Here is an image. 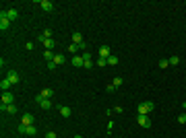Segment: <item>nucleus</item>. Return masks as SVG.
<instances>
[{
    "mask_svg": "<svg viewBox=\"0 0 186 138\" xmlns=\"http://www.w3.org/2000/svg\"><path fill=\"white\" fill-rule=\"evenodd\" d=\"M153 109H155L153 101H143L141 105H137V113L138 116H149V113H153Z\"/></svg>",
    "mask_w": 186,
    "mask_h": 138,
    "instance_id": "f257e3e1",
    "label": "nucleus"
},
{
    "mask_svg": "<svg viewBox=\"0 0 186 138\" xmlns=\"http://www.w3.org/2000/svg\"><path fill=\"white\" fill-rule=\"evenodd\" d=\"M35 103L39 105V107H43V109H50V107H54V103H52V99H43V97L37 93L35 95Z\"/></svg>",
    "mask_w": 186,
    "mask_h": 138,
    "instance_id": "f03ea898",
    "label": "nucleus"
},
{
    "mask_svg": "<svg viewBox=\"0 0 186 138\" xmlns=\"http://www.w3.org/2000/svg\"><path fill=\"white\" fill-rule=\"evenodd\" d=\"M0 101H2V105H14V95L10 93V91H4Z\"/></svg>",
    "mask_w": 186,
    "mask_h": 138,
    "instance_id": "7ed1b4c3",
    "label": "nucleus"
},
{
    "mask_svg": "<svg viewBox=\"0 0 186 138\" xmlns=\"http://www.w3.org/2000/svg\"><path fill=\"white\" fill-rule=\"evenodd\" d=\"M19 132L21 134H27V136H35L37 134L35 126H23V124H19Z\"/></svg>",
    "mask_w": 186,
    "mask_h": 138,
    "instance_id": "20e7f679",
    "label": "nucleus"
},
{
    "mask_svg": "<svg viewBox=\"0 0 186 138\" xmlns=\"http://www.w3.org/2000/svg\"><path fill=\"white\" fill-rule=\"evenodd\" d=\"M37 6H41V10H46V13H52V10H54V2H50V0H39Z\"/></svg>",
    "mask_w": 186,
    "mask_h": 138,
    "instance_id": "39448f33",
    "label": "nucleus"
},
{
    "mask_svg": "<svg viewBox=\"0 0 186 138\" xmlns=\"http://www.w3.org/2000/svg\"><path fill=\"white\" fill-rule=\"evenodd\" d=\"M37 41H41V43H43V48L50 49V52L54 49V39H46L43 35H37Z\"/></svg>",
    "mask_w": 186,
    "mask_h": 138,
    "instance_id": "423d86ee",
    "label": "nucleus"
},
{
    "mask_svg": "<svg viewBox=\"0 0 186 138\" xmlns=\"http://www.w3.org/2000/svg\"><path fill=\"white\" fill-rule=\"evenodd\" d=\"M2 13H4V17H6L8 21H17V19H19V13H17L14 8H8V10H2Z\"/></svg>",
    "mask_w": 186,
    "mask_h": 138,
    "instance_id": "0eeeda50",
    "label": "nucleus"
},
{
    "mask_svg": "<svg viewBox=\"0 0 186 138\" xmlns=\"http://www.w3.org/2000/svg\"><path fill=\"white\" fill-rule=\"evenodd\" d=\"M33 122H35V117L31 113H23V117H21V124L23 126H33Z\"/></svg>",
    "mask_w": 186,
    "mask_h": 138,
    "instance_id": "6e6552de",
    "label": "nucleus"
},
{
    "mask_svg": "<svg viewBox=\"0 0 186 138\" xmlns=\"http://www.w3.org/2000/svg\"><path fill=\"white\" fill-rule=\"evenodd\" d=\"M137 122H138V126H143V128H149V126H151L149 116H137Z\"/></svg>",
    "mask_w": 186,
    "mask_h": 138,
    "instance_id": "1a4fd4ad",
    "label": "nucleus"
},
{
    "mask_svg": "<svg viewBox=\"0 0 186 138\" xmlns=\"http://www.w3.org/2000/svg\"><path fill=\"white\" fill-rule=\"evenodd\" d=\"M8 27H10V21L4 17V13H0V31H6Z\"/></svg>",
    "mask_w": 186,
    "mask_h": 138,
    "instance_id": "9d476101",
    "label": "nucleus"
},
{
    "mask_svg": "<svg viewBox=\"0 0 186 138\" xmlns=\"http://www.w3.org/2000/svg\"><path fill=\"white\" fill-rule=\"evenodd\" d=\"M0 111H2V113L6 111V113L14 116V113H17V105H0Z\"/></svg>",
    "mask_w": 186,
    "mask_h": 138,
    "instance_id": "9b49d317",
    "label": "nucleus"
},
{
    "mask_svg": "<svg viewBox=\"0 0 186 138\" xmlns=\"http://www.w3.org/2000/svg\"><path fill=\"white\" fill-rule=\"evenodd\" d=\"M97 54H99V58H105V60H108V58L112 56V52H110V48H108V45H101Z\"/></svg>",
    "mask_w": 186,
    "mask_h": 138,
    "instance_id": "f8f14e48",
    "label": "nucleus"
},
{
    "mask_svg": "<svg viewBox=\"0 0 186 138\" xmlns=\"http://www.w3.org/2000/svg\"><path fill=\"white\" fill-rule=\"evenodd\" d=\"M58 111H60V116H62V117H70V113H72L68 105H58Z\"/></svg>",
    "mask_w": 186,
    "mask_h": 138,
    "instance_id": "ddd939ff",
    "label": "nucleus"
},
{
    "mask_svg": "<svg viewBox=\"0 0 186 138\" xmlns=\"http://www.w3.org/2000/svg\"><path fill=\"white\" fill-rule=\"evenodd\" d=\"M70 62H72V66L81 68L83 64H85V58H83V56H72V60H70Z\"/></svg>",
    "mask_w": 186,
    "mask_h": 138,
    "instance_id": "4468645a",
    "label": "nucleus"
},
{
    "mask_svg": "<svg viewBox=\"0 0 186 138\" xmlns=\"http://www.w3.org/2000/svg\"><path fill=\"white\" fill-rule=\"evenodd\" d=\"M83 58H85V64H83V68H93V62H91V56H89V52H85L83 54Z\"/></svg>",
    "mask_w": 186,
    "mask_h": 138,
    "instance_id": "2eb2a0df",
    "label": "nucleus"
},
{
    "mask_svg": "<svg viewBox=\"0 0 186 138\" xmlns=\"http://www.w3.org/2000/svg\"><path fill=\"white\" fill-rule=\"evenodd\" d=\"M70 39H72V43H75V45H81V43H83V35L79 33V31H75V33H72V37H70Z\"/></svg>",
    "mask_w": 186,
    "mask_h": 138,
    "instance_id": "dca6fc26",
    "label": "nucleus"
},
{
    "mask_svg": "<svg viewBox=\"0 0 186 138\" xmlns=\"http://www.w3.org/2000/svg\"><path fill=\"white\" fill-rule=\"evenodd\" d=\"M6 78H8V81H10L13 85H17V83H19V74H17L14 70H10V72H8V74H6Z\"/></svg>",
    "mask_w": 186,
    "mask_h": 138,
    "instance_id": "f3484780",
    "label": "nucleus"
},
{
    "mask_svg": "<svg viewBox=\"0 0 186 138\" xmlns=\"http://www.w3.org/2000/svg\"><path fill=\"white\" fill-rule=\"evenodd\" d=\"M10 81H8V78H2V81H0V89H2V93H4V91H8L10 89Z\"/></svg>",
    "mask_w": 186,
    "mask_h": 138,
    "instance_id": "a211bd4d",
    "label": "nucleus"
},
{
    "mask_svg": "<svg viewBox=\"0 0 186 138\" xmlns=\"http://www.w3.org/2000/svg\"><path fill=\"white\" fill-rule=\"evenodd\" d=\"M43 99H52V95H54V91L52 89H41V93H39Z\"/></svg>",
    "mask_w": 186,
    "mask_h": 138,
    "instance_id": "6ab92c4d",
    "label": "nucleus"
},
{
    "mask_svg": "<svg viewBox=\"0 0 186 138\" xmlns=\"http://www.w3.org/2000/svg\"><path fill=\"white\" fill-rule=\"evenodd\" d=\"M64 62H66V58H64L62 54H56L54 56V64H56V66H60V64H64Z\"/></svg>",
    "mask_w": 186,
    "mask_h": 138,
    "instance_id": "aec40b11",
    "label": "nucleus"
},
{
    "mask_svg": "<svg viewBox=\"0 0 186 138\" xmlns=\"http://www.w3.org/2000/svg\"><path fill=\"white\" fill-rule=\"evenodd\" d=\"M54 52H50V49H46V54H43V58H46V60H48V62H54Z\"/></svg>",
    "mask_w": 186,
    "mask_h": 138,
    "instance_id": "412c9836",
    "label": "nucleus"
},
{
    "mask_svg": "<svg viewBox=\"0 0 186 138\" xmlns=\"http://www.w3.org/2000/svg\"><path fill=\"white\" fill-rule=\"evenodd\" d=\"M167 62H170V66H178L180 58H178V56H170V60H167Z\"/></svg>",
    "mask_w": 186,
    "mask_h": 138,
    "instance_id": "4be33fe9",
    "label": "nucleus"
},
{
    "mask_svg": "<svg viewBox=\"0 0 186 138\" xmlns=\"http://www.w3.org/2000/svg\"><path fill=\"white\" fill-rule=\"evenodd\" d=\"M122 83H124V81H122V78H120V76H116V78L112 81V85H114L116 89H118V87H122Z\"/></svg>",
    "mask_w": 186,
    "mask_h": 138,
    "instance_id": "5701e85b",
    "label": "nucleus"
},
{
    "mask_svg": "<svg viewBox=\"0 0 186 138\" xmlns=\"http://www.w3.org/2000/svg\"><path fill=\"white\" fill-rule=\"evenodd\" d=\"M108 64H110V66H116L118 64V56H110V58H108Z\"/></svg>",
    "mask_w": 186,
    "mask_h": 138,
    "instance_id": "b1692460",
    "label": "nucleus"
},
{
    "mask_svg": "<svg viewBox=\"0 0 186 138\" xmlns=\"http://www.w3.org/2000/svg\"><path fill=\"white\" fill-rule=\"evenodd\" d=\"M79 49H81V48H79V45H75V43H70V45H68V52H70V54H76Z\"/></svg>",
    "mask_w": 186,
    "mask_h": 138,
    "instance_id": "393cba45",
    "label": "nucleus"
},
{
    "mask_svg": "<svg viewBox=\"0 0 186 138\" xmlns=\"http://www.w3.org/2000/svg\"><path fill=\"white\" fill-rule=\"evenodd\" d=\"M43 37H46V39H52V29H43Z\"/></svg>",
    "mask_w": 186,
    "mask_h": 138,
    "instance_id": "a878e982",
    "label": "nucleus"
},
{
    "mask_svg": "<svg viewBox=\"0 0 186 138\" xmlns=\"http://www.w3.org/2000/svg\"><path fill=\"white\" fill-rule=\"evenodd\" d=\"M157 66H159V68H167V66H170V62H167V60H159Z\"/></svg>",
    "mask_w": 186,
    "mask_h": 138,
    "instance_id": "bb28decb",
    "label": "nucleus"
},
{
    "mask_svg": "<svg viewBox=\"0 0 186 138\" xmlns=\"http://www.w3.org/2000/svg\"><path fill=\"white\" fill-rule=\"evenodd\" d=\"M97 66H108V60H105V58H99V60H97Z\"/></svg>",
    "mask_w": 186,
    "mask_h": 138,
    "instance_id": "cd10ccee",
    "label": "nucleus"
},
{
    "mask_svg": "<svg viewBox=\"0 0 186 138\" xmlns=\"http://www.w3.org/2000/svg\"><path fill=\"white\" fill-rule=\"evenodd\" d=\"M178 122H180V124H186V113H180V116H178Z\"/></svg>",
    "mask_w": 186,
    "mask_h": 138,
    "instance_id": "c85d7f7f",
    "label": "nucleus"
},
{
    "mask_svg": "<svg viewBox=\"0 0 186 138\" xmlns=\"http://www.w3.org/2000/svg\"><path fill=\"white\" fill-rule=\"evenodd\" d=\"M33 48H35V45H33V41H27V43H25V49H27V52H31Z\"/></svg>",
    "mask_w": 186,
    "mask_h": 138,
    "instance_id": "c756f323",
    "label": "nucleus"
},
{
    "mask_svg": "<svg viewBox=\"0 0 186 138\" xmlns=\"http://www.w3.org/2000/svg\"><path fill=\"white\" fill-rule=\"evenodd\" d=\"M46 138H58V134H56V132H52V130H50V132H46Z\"/></svg>",
    "mask_w": 186,
    "mask_h": 138,
    "instance_id": "7c9ffc66",
    "label": "nucleus"
},
{
    "mask_svg": "<svg viewBox=\"0 0 186 138\" xmlns=\"http://www.w3.org/2000/svg\"><path fill=\"white\" fill-rule=\"evenodd\" d=\"M105 91H108V93H114V91H116V87H114V85H108V87H105Z\"/></svg>",
    "mask_w": 186,
    "mask_h": 138,
    "instance_id": "2f4dec72",
    "label": "nucleus"
},
{
    "mask_svg": "<svg viewBox=\"0 0 186 138\" xmlns=\"http://www.w3.org/2000/svg\"><path fill=\"white\" fill-rule=\"evenodd\" d=\"M112 111H114V113H122L124 109H122V107H120V105H116V107H114V109H112Z\"/></svg>",
    "mask_w": 186,
    "mask_h": 138,
    "instance_id": "473e14b6",
    "label": "nucleus"
},
{
    "mask_svg": "<svg viewBox=\"0 0 186 138\" xmlns=\"http://www.w3.org/2000/svg\"><path fill=\"white\" fill-rule=\"evenodd\" d=\"M72 138H83V136H81V134H75V136H72Z\"/></svg>",
    "mask_w": 186,
    "mask_h": 138,
    "instance_id": "72a5a7b5",
    "label": "nucleus"
},
{
    "mask_svg": "<svg viewBox=\"0 0 186 138\" xmlns=\"http://www.w3.org/2000/svg\"><path fill=\"white\" fill-rule=\"evenodd\" d=\"M184 109H186V103H184Z\"/></svg>",
    "mask_w": 186,
    "mask_h": 138,
    "instance_id": "f704fd0d",
    "label": "nucleus"
}]
</instances>
